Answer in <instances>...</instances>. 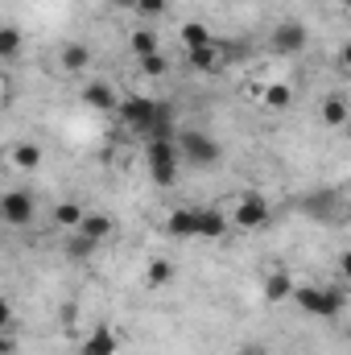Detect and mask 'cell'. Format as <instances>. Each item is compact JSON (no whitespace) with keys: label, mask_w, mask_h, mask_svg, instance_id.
<instances>
[{"label":"cell","mask_w":351,"mask_h":355,"mask_svg":"<svg viewBox=\"0 0 351 355\" xmlns=\"http://www.w3.org/2000/svg\"><path fill=\"white\" fill-rule=\"evenodd\" d=\"M293 306L302 314H310V318H335L348 306V293L331 289V285H298L293 289Z\"/></svg>","instance_id":"cell-1"},{"label":"cell","mask_w":351,"mask_h":355,"mask_svg":"<svg viewBox=\"0 0 351 355\" xmlns=\"http://www.w3.org/2000/svg\"><path fill=\"white\" fill-rule=\"evenodd\" d=\"M178 153H182V162H190V166H198V170H211V166H219L223 145H219L211 132L182 128V132H178Z\"/></svg>","instance_id":"cell-2"},{"label":"cell","mask_w":351,"mask_h":355,"mask_svg":"<svg viewBox=\"0 0 351 355\" xmlns=\"http://www.w3.org/2000/svg\"><path fill=\"white\" fill-rule=\"evenodd\" d=\"M306 46H310V29H306V21H298V17L277 21L273 33H268V50L281 54V58H293V54H302Z\"/></svg>","instance_id":"cell-3"},{"label":"cell","mask_w":351,"mask_h":355,"mask_svg":"<svg viewBox=\"0 0 351 355\" xmlns=\"http://www.w3.org/2000/svg\"><path fill=\"white\" fill-rule=\"evenodd\" d=\"M145 157H149V178H153L157 186H174L178 182V162H182V153H178V137L174 141H149Z\"/></svg>","instance_id":"cell-4"},{"label":"cell","mask_w":351,"mask_h":355,"mask_svg":"<svg viewBox=\"0 0 351 355\" xmlns=\"http://www.w3.org/2000/svg\"><path fill=\"white\" fill-rule=\"evenodd\" d=\"M157 112H162V103L157 99H149V95H128L124 103H120V124L128 128V132H137V137H149V128H153V120H157Z\"/></svg>","instance_id":"cell-5"},{"label":"cell","mask_w":351,"mask_h":355,"mask_svg":"<svg viewBox=\"0 0 351 355\" xmlns=\"http://www.w3.org/2000/svg\"><path fill=\"white\" fill-rule=\"evenodd\" d=\"M268 198H264L261 190H248V194H240L236 202H232V223L236 227H244V232H257L268 223Z\"/></svg>","instance_id":"cell-6"},{"label":"cell","mask_w":351,"mask_h":355,"mask_svg":"<svg viewBox=\"0 0 351 355\" xmlns=\"http://www.w3.org/2000/svg\"><path fill=\"white\" fill-rule=\"evenodd\" d=\"M33 215H37V198H33L29 190H8V194L0 198V219H4L8 227H29Z\"/></svg>","instance_id":"cell-7"},{"label":"cell","mask_w":351,"mask_h":355,"mask_svg":"<svg viewBox=\"0 0 351 355\" xmlns=\"http://www.w3.org/2000/svg\"><path fill=\"white\" fill-rule=\"evenodd\" d=\"M79 99L87 103L91 112H103V116H116V112H120V103H124L108 79H87V83H83V91H79Z\"/></svg>","instance_id":"cell-8"},{"label":"cell","mask_w":351,"mask_h":355,"mask_svg":"<svg viewBox=\"0 0 351 355\" xmlns=\"http://www.w3.org/2000/svg\"><path fill=\"white\" fill-rule=\"evenodd\" d=\"M166 236H174V240H198V207H178V211H170Z\"/></svg>","instance_id":"cell-9"},{"label":"cell","mask_w":351,"mask_h":355,"mask_svg":"<svg viewBox=\"0 0 351 355\" xmlns=\"http://www.w3.org/2000/svg\"><path fill=\"white\" fill-rule=\"evenodd\" d=\"M293 289H298V281H293L285 268H273V272H264V302H273V306H281V302H293Z\"/></svg>","instance_id":"cell-10"},{"label":"cell","mask_w":351,"mask_h":355,"mask_svg":"<svg viewBox=\"0 0 351 355\" xmlns=\"http://www.w3.org/2000/svg\"><path fill=\"white\" fill-rule=\"evenodd\" d=\"M58 67H62L67 75H83V71L91 67L87 42H62V50H58Z\"/></svg>","instance_id":"cell-11"},{"label":"cell","mask_w":351,"mask_h":355,"mask_svg":"<svg viewBox=\"0 0 351 355\" xmlns=\"http://www.w3.org/2000/svg\"><path fill=\"white\" fill-rule=\"evenodd\" d=\"M186 62H190L194 71H203V75H215V71L223 67V50H219V37H215L211 46H198V50H186Z\"/></svg>","instance_id":"cell-12"},{"label":"cell","mask_w":351,"mask_h":355,"mask_svg":"<svg viewBox=\"0 0 351 355\" xmlns=\"http://www.w3.org/2000/svg\"><path fill=\"white\" fill-rule=\"evenodd\" d=\"M120 352V335L112 327H95L87 335V343L79 347V355H116Z\"/></svg>","instance_id":"cell-13"},{"label":"cell","mask_w":351,"mask_h":355,"mask_svg":"<svg viewBox=\"0 0 351 355\" xmlns=\"http://www.w3.org/2000/svg\"><path fill=\"white\" fill-rule=\"evenodd\" d=\"M228 236V215L215 207H198V240H223Z\"/></svg>","instance_id":"cell-14"},{"label":"cell","mask_w":351,"mask_h":355,"mask_svg":"<svg viewBox=\"0 0 351 355\" xmlns=\"http://www.w3.org/2000/svg\"><path fill=\"white\" fill-rule=\"evenodd\" d=\"M335 207H339V194H335V190H318V194H306V198H302V211H306L310 219H331Z\"/></svg>","instance_id":"cell-15"},{"label":"cell","mask_w":351,"mask_h":355,"mask_svg":"<svg viewBox=\"0 0 351 355\" xmlns=\"http://www.w3.org/2000/svg\"><path fill=\"white\" fill-rule=\"evenodd\" d=\"M128 50H132V58L141 62V58H149V54H162V37H157L153 29H132V33H128Z\"/></svg>","instance_id":"cell-16"},{"label":"cell","mask_w":351,"mask_h":355,"mask_svg":"<svg viewBox=\"0 0 351 355\" xmlns=\"http://www.w3.org/2000/svg\"><path fill=\"white\" fill-rule=\"evenodd\" d=\"M8 162H12L17 170L33 174V170L42 166V149H37V145H29V141H21V145H12V149H8Z\"/></svg>","instance_id":"cell-17"},{"label":"cell","mask_w":351,"mask_h":355,"mask_svg":"<svg viewBox=\"0 0 351 355\" xmlns=\"http://www.w3.org/2000/svg\"><path fill=\"white\" fill-rule=\"evenodd\" d=\"M87 240L95 244H103V240H112V232H116V223L108 219V215H99V211H87V219H83V227H79Z\"/></svg>","instance_id":"cell-18"},{"label":"cell","mask_w":351,"mask_h":355,"mask_svg":"<svg viewBox=\"0 0 351 355\" xmlns=\"http://www.w3.org/2000/svg\"><path fill=\"white\" fill-rule=\"evenodd\" d=\"M261 103H264V112H285L293 103V91H289V83H268L261 91Z\"/></svg>","instance_id":"cell-19"},{"label":"cell","mask_w":351,"mask_h":355,"mask_svg":"<svg viewBox=\"0 0 351 355\" xmlns=\"http://www.w3.org/2000/svg\"><path fill=\"white\" fill-rule=\"evenodd\" d=\"M178 37H182V46L186 50H198V46H211L215 37H211V29L203 25V21H186L182 29H178Z\"/></svg>","instance_id":"cell-20"},{"label":"cell","mask_w":351,"mask_h":355,"mask_svg":"<svg viewBox=\"0 0 351 355\" xmlns=\"http://www.w3.org/2000/svg\"><path fill=\"white\" fill-rule=\"evenodd\" d=\"M83 219H87V211H83L79 202H71V198L54 207V223H58V227H71V232H79V227H83Z\"/></svg>","instance_id":"cell-21"},{"label":"cell","mask_w":351,"mask_h":355,"mask_svg":"<svg viewBox=\"0 0 351 355\" xmlns=\"http://www.w3.org/2000/svg\"><path fill=\"white\" fill-rule=\"evenodd\" d=\"M348 116H351L348 99H339V95L323 99V124H327V128H339V124H348Z\"/></svg>","instance_id":"cell-22"},{"label":"cell","mask_w":351,"mask_h":355,"mask_svg":"<svg viewBox=\"0 0 351 355\" xmlns=\"http://www.w3.org/2000/svg\"><path fill=\"white\" fill-rule=\"evenodd\" d=\"M170 281H174V265H170V261H162V257L149 261V268H145V285H149V289H166Z\"/></svg>","instance_id":"cell-23"},{"label":"cell","mask_w":351,"mask_h":355,"mask_svg":"<svg viewBox=\"0 0 351 355\" xmlns=\"http://www.w3.org/2000/svg\"><path fill=\"white\" fill-rule=\"evenodd\" d=\"M21 46H25V33H21L17 25H4V29H0V58H17Z\"/></svg>","instance_id":"cell-24"},{"label":"cell","mask_w":351,"mask_h":355,"mask_svg":"<svg viewBox=\"0 0 351 355\" xmlns=\"http://www.w3.org/2000/svg\"><path fill=\"white\" fill-rule=\"evenodd\" d=\"M141 75H145V79H162V75H170V58H166V50L141 58Z\"/></svg>","instance_id":"cell-25"},{"label":"cell","mask_w":351,"mask_h":355,"mask_svg":"<svg viewBox=\"0 0 351 355\" xmlns=\"http://www.w3.org/2000/svg\"><path fill=\"white\" fill-rule=\"evenodd\" d=\"M67 252H71L75 261H87L91 252H99V244H95V240H87L83 232H75V236H71V244H67Z\"/></svg>","instance_id":"cell-26"},{"label":"cell","mask_w":351,"mask_h":355,"mask_svg":"<svg viewBox=\"0 0 351 355\" xmlns=\"http://www.w3.org/2000/svg\"><path fill=\"white\" fill-rule=\"evenodd\" d=\"M166 8H170V0H141V4L132 8V12H137V17H149V21H153V17H166Z\"/></svg>","instance_id":"cell-27"},{"label":"cell","mask_w":351,"mask_h":355,"mask_svg":"<svg viewBox=\"0 0 351 355\" xmlns=\"http://www.w3.org/2000/svg\"><path fill=\"white\" fill-rule=\"evenodd\" d=\"M219 50H223V62H236V58L248 54V42H244V37H236V42H219Z\"/></svg>","instance_id":"cell-28"},{"label":"cell","mask_w":351,"mask_h":355,"mask_svg":"<svg viewBox=\"0 0 351 355\" xmlns=\"http://www.w3.org/2000/svg\"><path fill=\"white\" fill-rule=\"evenodd\" d=\"M335 62H339V71H343V75L351 79V37L343 42V46H339V58H335Z\"/></svg>","instance_id":"cell-29"},{"label":"cell","mask_w":351,"mask_h":355,"mask_svg":"<svg viewBox=\"0 0 351 355\" xmlns=\"http://www.w3.org/2000/svg\"><path fill=\"white\" fill-rule=\"evenodd\" d=\"M339 277H343V281L351 285V248L343 252V257H339Z\"/></svg>","instance_id":"cell-30"},{"label":"cell","mask_w":351,"mask_h":355,"mask_svg":"<svg viewBox=\"0 0 351 355\" xmlns=\"http://www.w3.org/2000/svg\"><path fill=\"white\" fill-rule=\"evenodd\" d=\"M108 4H112V8H128V12H132V8H137L141 0H108Z\"/></svg>","instance_id":"cell-31"},{"label":"cell","mask_w":351,"mask_h":355,"mask_svg":"<svg viewBox=\"0 0 351 355\" xmlns=\"http://www.w3.org/2000/svg\"><path fill=\"white\" fill-rule=\"evenodd\" d=\"M240 355H268V352H257V347H252V352H240Z\"/></svg>","instance_id":"cell-32"},{"label":"cell","mask_w":351,"mask_h":355,"mask_svg":"<svg viewBox=\"0 0 351 355\" xmlns=\"http://www.w3.org/2000/svg\"><path fill=\"white\" fill-rule=\"evenodd\" d=\"M339 4H343V8H348V12H351V0H339Z\"/></svg>","instance_id":"cell-33"}]
</instances>
